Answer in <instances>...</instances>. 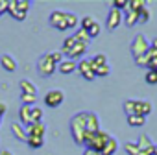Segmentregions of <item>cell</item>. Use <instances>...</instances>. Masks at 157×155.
I'll return each instance as SVG.
<instances>
[{
	"mask_svg": "<svg viewBox=\"0 0 157 155\" xmlns=\"http://www.w3.org/2000/svg\"><path fill=\"white\" fill-rule=\"evenodd\" d=\"M122 22H124V15H122V11H118V9H115V8H111V9H109V13H107L105 28H107L109 32H115Z\"/></svg>",
	"mask_w": 157,
	"mask_h": 155,
	"instance_id": "ba28073f",
	"label": "cell"
},
{
	"mask_svg": "<svg viewBox=\"0 0 157 155\" xmlns=\"http://www.w3.org/2000/svg\"><path fill=\"white\" fill-rule=\"evenodd\" d=\"M56 70H57V65L52 61L50 54H44L37 59V72H39L41 78H50Z\"/></svg>",
	"mask_w": 157,
	"mask_h": 155,
	"instance_id": "277c9868",
	"label": "cell"
},
{
	"mask_svg": "<svg viewBox=\"0 0 157 155\" xmlns=\"http://www.w3.org/2000/svg\"><path fill=\"white\" fill-rule=\"evenodd\" d=\"M0 124H2V116H0Z\"/></svg>",
	"mask_w": 157,
	"mask_h": 155,
	"instance_id": "7dc6e473",
	"label": "cell"
},
{
	"mask_svg": "<svg viewBox=\"0 0 157 155\" xmlns=\"http://www.w3.org/2000/svg\"><path fill=\"white\" fill-rule=\"evenodd\" d=\"M0 155H13L10 149H2V151H0Z\"/></svg>",
	"mask_w": 157,
	"mask_h": 155,
	"instance_id": "f6af8a7d",
	"label": "cell"
},
{
	"mask_svg": "<svg viewBox=\"0 0 157 155\" xmlns=\"http://www.w3.org/2000/svg\"><path fill=\"white\" fill-rule=\"evenodd\" d=\"M91 61H93L94 68H96V66H102V65H107V57H105L104 54H98V55H94Z\"/></svg>",
	"mask_w": 157,
	"mask_h": 155,
	"instance_id": "e575fe53",
	"label": "cell"
},
{
	"mask_svg": "<svg viewBox=\"0 0 157 155\" xmlns=\"http://www.w3.org/2000/svg\"><path fill=\"white\" fill-rule=\"evenodd\" d=\"M8 13H10L15 21H26V15H28V13H24V11L17 9L15 0H8Z\"/></svg>",
	"mask_w": 157,
	"mask_h": 155,
	"instance_id": "e0dca14e",
	"label": "cell"
},
{
	"mask_svg": "<svg viewBox=\"0 0 157 155\" xmlns=\"http://www.w3.org/2000/svg\"><path fill=\"white\" fill-rule=\"evenodd\" d=\"M150 46H151V48H155V50H157V37H155V39H153V41H151V43H150Z\"/></svg>",
	"mask_w": 157,
	"mask_h": 155,
	"instance_id": "ee69618b",
	"label": "cell"
},
{
	"mask_svg": "<svg viewBox=\"0 0 157 155\" xmlns=\"http://www.w3.org/2000/svg\"><path fill=\"white\" fill-rule=\"evenodd\" d=\"M63 102H65V93L59 91V89H52V91H48V93L44 94V105H46V107L56 109V107H59Z\"/></svg>",
	"mask_w": 157,
	"mask_h": 155,
	"instance_id": "8992f818",
	"label": "cell"
},
{
	"mask_svg": "<svg viewBox=\"0 0 157 155\" xmlns=\"http://www.w3.org/2000/svg\"><path fill=\"white\" fill-rule=\"evenodd\" d=\"M11 133H13V137H15L17 140H22V142H26V138H28L26 127H24L21 122H11Z\"/></svg>",
	"mask_w": 157,
	"mask_h": 155,
	"instance_id": "9a60e30c",
	"label": "cell"
},
{
	"mask_svg": "<svg viewBox=\"0 0 157 155\" xmlns=\"http://www.w3.org/2000/svg\"><path fill=\"white\" fill-rule=\"evenodd\" d=\"M148 50H150V43H148V39H146L142 33L135 35V39H133V43H131V54H133V59L144 55Z\"/></svg>",
	"mask_w": 157,
	"mask_h": 155,
	"instance_id": "5b68a950",
	"label": "cell"
},
{
	"mask_svg": "<svg viewBox=\"0 0 157 155\" xmlns=\"http://www.w3.org/2000/svg\"><path fill=\"white\" fill-rule=\"evenodd\" d=\"M144 80H146V83H150V85H155L157 83V72L155 70H146V76H144Z\"/></svg>",
	"mask_w": 157,
	"mask_h": 155,
	"instance_id": "1f68e13d",
	"label": "cell"
},
{
	"mask_svg": "<svg viewBox=\"0 0 157 155\" xmlns=\"http://www.w3.org/2000/svg\"><path fill=\"white\" fill-rule=\"evenodd\" d=\"M144 122H146L144 116H139V115L128 116V126H131V127H140V126H144Z\"/></svg>",
	"mask_w": 157,
	"mask_h": 155,
	"instance_id": "d4e9b609",
	"label": "cell"
},
{
	"mask_svg": "<svg viewBox=\"0 0 157 155\" xmlns=\"http://www.w3.org/2000/svg\"><path fill=\"white\" fill-rule=\"evenodd\" d=\"M94 22H96V19H94V17H83V19L80 21V26H82V30H85V32H87Z\"/></svg>",
	"mask_w": 157,
	"mask_h": 155,
	"instance_id": "d6a6232c",
	"label": "cell"
},
{
	"mask_svg": "<svg viewBox=\"0 0 157 155\" xmlns=\"http://www.w3.org/2000/svg\"><path fill=\"white\" fill-rule=\"evenodd\" d=\"M48 22H50L52 28H56L59 32L68 30L67 28V11H52L50 17H48Z\"/></svg>",
	"mask_w": 157,
	"mask_h": 155,
	"instance_id": "52a82bcc",
	"label": "cell"
},
{
	"mask_svg": "<svg viewBox=\"0 0 157 155\" xmlns=\"http://www.w3.org/2000/svg\"><path fill=\"white\" fill-rule=\"evenodd\" d=\"M19 122L24 127H28L32 124V107L30 105H21V109H19Z\"/></svg>",
	"mask_w": 157,
	"mask_h": 155,
	"instance_id": "5bb4252c",
	"label": "cell"
},
{
	"mask_svg": "<svg viewBox=\"0 0 157 155\" xmlns=\"http://www.w3.org/2000/svg\"><path fill=\"white\" fill-rule=\"evenodd\" d=\"M109 72H111V66H109V63H107V65H102V66H96V68H94V76H96V78H105V76H109Z\"/></svg>",
	"mask_w": 157,
	"mask_h": 155,
	"instance_id": "484cf974",
	"label": "cell"
},
{
	"mask_svg": "<svg viewBox=\"0 0 157 155\" xmlns=\"http://www.w3.org/2000/svg\"><path fill=\"white\" fill-rule=\"evenodd\" d=\"M117 149H118V140L115 137H109L105 146H104V149H102V155H115Z\"/></svg>",
	"mask_w": 157,
	"mask_h": 155,
	"instance_id": "d6986e66",
	"label": "cell"
},
{
	"mask_svg": "<svg viewBox=\"0 0 157 155\" xmlns=\"http://www.w3.org/2000/svg\"><path fill=\"white\" fill-rule=\"evenodd\" d=\"M0 65H2L4 70H8V72H15L17 70V59L8 55V54H4L2 57H0Z\"/></svg>",
	"mask_w": 157,
	"mask_h": 155,
	"instance_id": "ac0fdd59",
	"label": "cell"
},
{
	"mask_svg": "<svg viewBox=\"0 0 157 155\" xmlns=\"http://www.w3.org/2000/svg\"><path fill=\"white\" fill-rule=\"evenodd\" d=\"M124 149H126L128 155H139V153H140V148L137 146V142H128V144L124 146Z\"/></svg>",
	"mask_w": 157,
	"mask_h": 155,
	"instance_id": "f546056e",
	"label": "cell"
},
{
	"mask_svg": "<svg viewBox=\"0 0 157 155\" xmlns=\"http://www.w3.org/2000/svg\"><path fill=\"white\" fill-rule=\"evenodd\" d=\"M26 144H28L30 148H33V149H39V148L44 144V138H43V137H33V135H28Z\"/></svg>",
	"mask_w": 157,
	"mask_h": 155,
	"instance_id": "603a6c76",
	"label": "cell"
},
{
	"mask_svg": "<svg viewBox=\"0 0 157 155\" xmlns=\"http://www.w3.org/2000/svg\"><path fill=\"white\" fill-rule=\"evenodd\" d=\"M21 100H22V105H30V107H33V105H35V102H37V96L21 93Z\"/></svg>",
	"mask_w": 157,
	"mask_h": 155,
	"instance_id": "f1b7e54d",
	"label": "cell"
},
{
	"mask_svg": "<svg viewBox=\"0 0 157 155\" xmlns=\"http://www.w3.org/2000/svg\"><path fill=\"white\" fill-rule=\"evenodd\" d=\"M124 22H126V26L133 28L135 24H139V13L137 11H126L124 13Z\"/></svg>",
	"mask_w": 157,
	"mask_h": 155,
	"instance_id": "7402d4cb",
	"label": "cell"
},
{
	"mask_svg": "<svg viewBox=\"0 0 157 155\" xmlns=\"http://www.w3.org/2000/svg\"><path fill=\"white\" fill-rule=\"evenodd\" d=\"M100 131V118L96 113H89L87 111V118H85V135H93Z\"/></svg>",
	"mask_w": 157,
	"mask_h": 155,
	"instance_id": "30bf717a",
	"label": "cell"
},
{
	"mask_svg": "<svg viewBox=\"0 0 157 155\" xmlns=\"http://www.w3.org/2000/svg\"><path fill=\"white\" fill-rule=\"evenodd\" d=\"M83 155H102V153H98V151H93V149H85V151H83Z\"/></svg>",
	"mask_w": 157,
	"mask_h": 155,
	"instance_id": "7bdbcfd3",
	"label": "cell"
},
{
	"mask_svg": "<svg viewBox=\"0 0 157 155\" xmlns=\"http://www.w3.org/2000/svg\"><path fill=\"white\" fill-rule=\"evenodd\" d=\"M8 13V0H0V17Z\"/></svg>",
	"mask_w": 157,
	"mask_h": 155,
	"instance_id": "ab89813d",
	"label": "cell"
},
{
	"mask_svg": "<svg viewBox=\"0 0 157 155\" xmlns=\"http://www.w3.org/2000/svg\"><path fill=\"white\" fill-rule=\"evenodd\" d=\"M57 70L61 74H72L74 70H78V63L74 59H63L59 65H57Z\"/></svg>",
	"mask_w": 157,
	"mask_h": 155,
	"instance_id": "2e32d148",
	"label": "cell"
},
{
	"mask_svg": "<svg viewBox=\"0 0 157 155\" xmlns=\"http://www.w3.org/2000/svg\"><path fill=\"white\" fill-rule=\"evenodd\" d=\"M137 146H139L142 151H146V153L153 155V148H155V144L151 142V138H150L146 133H142V135L139 137V140H137Z\"/></svg>",
	"mask_w": 157,
	"mask_h": 155,
	"instance_id": "7c38bea8",
	"label": "cell"
},
{
	"mask_svg": "<svg viewBox=\"0 0 157 155\" xmlns=\"http://www.w3.org/2000/svg\"><path fill=\"white\" fill-rule=\"evenodd\" d=\"M48 54H50V57H52V61H54L56 65H59V63L63 61V57H65L61 50H59V52H48Z\"/></svg>",
	"mask_w": 157,
	"mask_h": 155,
	"instance_id": "f35d334b",
	"label": "cell"
},
{
	"mask_svg": "<svg viewBox=\"0 0 157 155\" xmlns=\"http://www.w3.org/2000/svg\"><path fill=\"white\" fill-rule=\"evenodd\" d=\"M26 133L28 135H33V137H43L46 135V124L44 122H35V124H30L26 127Z\"/></svg>",
	"mask_w": 157,
	"mask_h": 155,
	"instance_id": "8fae6325",
	"label": "cell"
},
{
	"mask_svg": "<svg viewBox=\"0 0 157 155\" xmlns=\"http://www.w3.org/2000/svg\"><path fill=\"white\" fill-rule=\"evenodd\" d=\"M111 135L109 133H105V131H98V133H93V135H85V138H83V144H85V149H93V151H98V153H102V149H104V146H105V142H107V138H109Z\"/></svg>",
	"mask_w": 157,
	"mask_h": 155,
	"instance_id": "3957f363",
	"label": "cell"
},
{
	"mask_svg": "<svg viewBox=\"0 0 157 155\" xmlns=\"http://www.w3.org/2000/svg\"><path fill=\"white\" fill-rule=\"evenodd\" d=\"M150 17H151V13H150L148 8H142V9L139 11V22H148Z\"/></svg>",
	"mask_w": 157,
	"mask_h": 155,
	"instance_id": "8d00e7d4",
	"label": "cell"
},
{
	"mask_svg": "<svg viewBox=\"0 0 157 155\" xmlns=\"http://www.w3.org/2000/svg\"><path fill=\"white\" fill-rule=\"evenodd\" d=\"M85 118H87V111H82L72 116L70 120V133L76 144H83L85 138Z\"/></svg>",
	"mask_w": 157,
	"mask_h": 155,
	"instance_id": "7a4b0ae2",
	"label": "cell"
},
{
	"mask_svg": "<svg viewBox=\"0 0 157 155\" xmlns=\"http://www.w3.org/2000/svg\"><path fill=\"white\" fill-rule=\"evenodd\" d=\"M151 113V104L150 102H144V100H135V115L139 116H148Z\"/></svg>",
	"mask_w": 157,
	"mask_h": 155,
	"instance_id": "4fadbf2b",
	"label": "cell"
},
{
	"mask_svg": "<svg viewBox=\"0 0 157 155\" xmlns=\"http://www.w3.org/2000/svg\"><path fill=\"white\" fill-rule=\"evenodd\" d=\"M124 111H126L128 116L135 115V100H126L124 102Z\"/></svg>",
	"mask_w": 157,
	"mask_h": 155,
	"instance_id": "d590c367",
	"label": "cell"
},
{
	"mask_svg": "<svg viewBox=\"0 0 157 155\" xmlns=\"http://www.w3.org/2000/svg\"><path fill=\"white\" fill-rule=\"evenodd\" d=\"M43 109L41 107H37V105H33L32 107V124H35V122H43Z\"/></svg>",
	"mask_w": 157,
	"mask_h": 155,
	"instance_id": "4316f807",
	"label": "cell"
},
{
	"mask_svg": "<svg viewBox=\"0 0 157 155\" xmlns=\"http://www.w3.org/2000/svg\"><path fill=\"white\" fill-rule=\"evenodd\" d=\"M15 6H17V9H21V11L28 13V11H30V8H32V2H30V0H15Z\"/></svg>",
	"mask_w": 157,
	"mask_h": 155,
	"instance_id": "4dcf8cb0",
	"label": "cell"
},
{
	"mask_svg": "<svg viewBox=\"0 0 157 155\" xmlns=\"http://www.w3.org/2000/svg\"><path fill=\"white\" fill-rule=\"evenodd\" d=\"M78 24H80V19L76 17V13H68V11H67V28L72 30V28H76Z\"/></svg>",
	"mask_w": 157,
	"mask_h": 155,
	"instance_id": "83f0119b",
	"label": "cell"
},
{
	"mask_svg": "<svg viewBox=\"0 0 157 155\" xmlns=\"http://www.w3.org/2000/svg\"><path fill=\"white\" fill-rule=\"evenodd\" d=\"M153 155H157V144H155V148H153Z\"/></svg>",
	"mask_w": 157,
	"mask_h": 155,
	"instance_id": "bcb514c9",
	"label": "cell"
},
{
	"mask_svg": "<svg viewBox=\"0 0 157 155\" xmlns=\"http://www.w3.org/2000/svg\"><path fill=\"white\" fill-rule=\"evenodd\" d=\"M142 8H146V2L144 0H128V9L126 11H140Z\"/></svg>",
	"mask_w": 157,
	"mask_h": 155,
	"instance_id": "cb8c5ba5",
	"label": "cell"
},
{
	"mask_svg": "<svg viewBox=\"0 0 157 155\" xmlns=\"http://www.w3.org/2000/svg\"><path fill=\"white\" fill-rule=\"evenodd\" d=\"M148 68H150V70H155V72H157V57H155V59H153V61L150 63V66H148Z\"/></svg>",
	"mask_w": 157,
	"mask_h": 155,
	"instance_id": "b9f144b4",
	"label": "cell"
},
{
	"mask_svg": "<svg viewBox=\"0 0 157 155\" xmlns=\"http://www.w3.org/2000/svg\"><path fill=\"white\" fill-rule=\"evenodd\" d=\"M100 32H102V26H100V22H98V21H96V22H94V24H93L89 30H87V33L91 35V39L98 37V35H100Z\"/></svg>",
	"mask_w": 157,
	"mask_h": 155,
	"instance_id": "836d02e7",
	"label": "cell"
},
{
	"mask_svg": "<svg viewBox=\"0 0 157 155\" xmlns=\"http://www.w3.org/2000/svg\"><path fill=\"white\" fill-rule=\"evenodd\" d=\"M21 91H22L24 94H33V96H37V87H35L30 80H21Z\"/></svg>",
	"mask_w": 157,
	"mask_h": 155,
	"instance_id": "44dd1931",
	"label": "cell"
},
{
	"mask_svg": "<svg viewBox=\"0 0 157 155\" xmlns=\"http://www.w3.org/2000/svg\"><path fill=\"white\" fill-rule=\"evenodd\" d=\"M72 37H74L76 41H80V43L87 44V46H89V44H91V41H93V39H91V35H89V33H87L85 30H82V28H80V30H76Z\"/></svg>",
	"mask_w": 157,
	"mask_h": 155,
	"instance_id": "ffe728a7",
	"label": "cell"
},
{
	"mask_svg": "<svg viewBox=\"0 0 157 155\" xmlns=\"http://www.w3.org/2000/svg\"><path fill=\"white\" fill-rule=\"evenodd\" d=\"M78 72L82 74V78L83 80H87V81H93L94 80V65H93V61L91 59H82L80 63H78Z\"/></svg>",
	"mask_w": 157,
	"mask_h": 155,
	"instance_id": "9c48e42d",
	"label": "cell"
},
{
	"mask_svg": "<svg viewBox=\"0 0 157 155\" xmlns=\"http://www.w3.org/2000/svg\"><path fill=\"white\" fill-rule=\"evenodd\" d=\"M113 8L115 9H118V11H126L128 9V0H115V2H113Z\"/></svg>",
	"mask_w": 157,
	"mask_h": 155,
	"instance_id": "74e56055",
	"label": "cell"
},
{
	"mask_svg": "<svg viewBox=\"0 0 157 155\" xmlns=\"http://www.w3.org/2000/svg\"><path fill=\"white\" fill-rule=\"evenodd\" d=\"M8 113V104H4V102H0V116H4Z\"/></svg>",
	"mask_w": 157,
	"mask_h": 155,
	"instance_id": "60d3db41",
	"label": "cell"
},
{
	"mask_svg": "<svg viewBox=\"0 0 157 155\" xmlns=\"http://www.w3.org/2000/svg\"><path fill=\"white\" fill-rule=\"evenodd\" d=\"M87 44H83V43H80V41H76L72 35L70 37H67L65 41H63V46H61V52H63V55H67V59H78V57H82L85 52H87Z\"/></svg>",
	"mask_w": 157,
	"mask_h": 155,
	"instance_id": "6da1fadb",
	"label": "cell"
}]
</instances>
